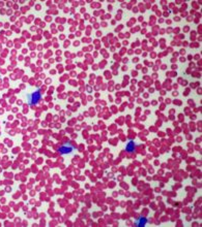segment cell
Wrapping results in <instances>:
<instances>
[{
    "label": "cell",
    "mask_w": 202,
    "mask_h": 227,
    "mask_svg": "<svg viewBox=\"0 0 202 227\" xmlns=\"http://www.w3.org/2000/svg\"><path fill=\"white\" fill-rule=\"evenodd\" d=\"M42 99V93L40 90H36L30 95H28V104L29 105H35L41 101Z\"/></svg>",
    "instance_id": "1"
},
{
    "label": "cell",
    "mask_w": 202,
    "mask_h": 227,
    "mask_svg": "<svg viewBox=\"0 0 202 227\" xmlns=\"http://www.w3.org/2000/svg\"><path fill=\"white\" fill-rule=\"evenodd\" d=\"M74 150H75V147L70 146V145H63V146H60L58 148V153L61 155H69L73 153Z\"/></svg>",
    "instance_id": "2"
},
{
    "label": "cell",
    "mask_w": 202,
    "mask_h": 227,
    "mask_svg": "<svg viewBox=\"0 0 202 227\" xmlns=\"http://www.w3.org/2000/svg\"><path fill=\"white\" fill-rule=\"evenodd\" d=\"M147 218H145V217H140V218H138L136 221H135L134 223V226H137V227H144L145 225L147 224Z\"/></svg>",
    "instance_id": "3"
},
{
    "label": "cell",
    "mask_w": 202,
    "mask_h": 227,
    "mask_svg": "<svg viewBox=\"0 0 202 227\" xmlns=\"http://www.w3.org/2000/svg\"><path fill=\"white\" fill-rule=\"evenodd\" d=\"M135 150H136V144H135L134 140H130L126 147V151L129 152V153H133Z\"/></svg>",
    "instance_id": "4"
}]
</instances>
